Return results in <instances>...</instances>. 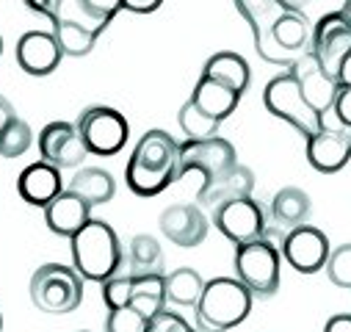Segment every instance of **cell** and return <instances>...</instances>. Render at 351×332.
<instances>
[{"instance_id":"1","label":"cell","mask_w":351,"mask_h":332,"mask_svg":"<svg viewBox=\"0 0 351 332\" xmlns=\"http://www.w3.org/2000/svg\"><path fill=\"white\" fill-rule=\"evenodd\" d=\"M180 144L166 130H147L125 166V180L138 197H158L171 183H178Z\"/></svg>"},{"instance_id":"16","label":"cell","mask_w":351,"mask_h":332,"mask_svg":"<svg viewBox=\"0 0 351 332\" xmlns=\"http://www.w3.org/2000/svg\"><path fill=\"white\" fill-rule=\"evenodd\" d=\"M160 233L171 241V244H178V246H199L205 238H208V230H210V219L205 216L202 205H169L163 208L160 219Z\"/></svg>"},{"instance_id":"33","label":"cell","mask_w":351,"mask_h":332,"mask_svg":"<svg viewBox=\"0 0 351 332\" xmlns=\"http://www.w3.org/2000/svg\"><path fill=\"white\" fill-rule=\"evenodd\" d=\"M324 269H326V277L337 288L351 291V244H340L337 249H332Z\"/></svg>"},{"instance_id":"17","label":"cell","mask_w":351,"mask_h":332,"mask_svg":"<svg viewBox=\"0 0 351 332\" xmlns=\"http://www.w3.org/2000/svg\"><path fill=\"white\" fill-rule=\"evenodd\" d=\"M235 9L252 25L257 56L271 64V34H274V25L293 9H288L285 3H280V0H235Z\"/></svg>"},{"instance_id":"40","label":"cell","mask_w":351,"mask_h":332,"mask_svg":"<svg viewBox=\"0 0 351 332\" xmlns=\"http://www.w3.org/2000/svg\"><path fill=\"white\" fill-rule=\"evenodd\" d=\"M337 83L340 86H351V50H348V56L343 58V64L337 69Z\"/></svg>"},{"instance_id":"45","label":"cell","mask_w":351,"mask_h":332,"mask_svg":"<svg viewBox=\"0 0 351 332\" xmlns=\"http://www.w3.org/2000/svg\"><path fill=\"white\" fill-rule=\"evenodd\" d=\"M0 53H3V39H0Z\"/></svg>"},{"instance_id":"41","label":"cell","mask_w":351,"mask_h":332,"mask_svg":"<svg viewBox=\"0 0 351 332\" xmlns=\"http://www.w3.org/2000/svg\"><path fill=\"white\" fill-rule=\"evenodd\" d=\"M23 3L34 12V14H42V17H47V9H50V0H23Z\"/></svg>"},{"instance_id":"9","label":"cell","mask_w":351,"mask_h":332,"mask_svg":"<svg viewBox=\"0 0 351 332\" xmlns=\"http://www.w3.org/2000/svg\"><path fill=\"white\" fill-rule=\"evenodd\" d=\"M75 128H77L86 150L95 155H117L128 144V136H130L128 119L108 106L83 108Z\"/></svg>"},{"instance_id":"46","label":"cell","mask_w":351,"mask_h":332,"mask_svg":"<svg viewBox=\"0 0 351 332\" xmlns=\"http://www.w3.org/2000/svg\"><path fill=\"white\" fill-rule=\"evenodd\" d=\"M194 332H197V329H194Z\"/></svg>"},{"instance_id":"37","label":"cell","mask_w":351,"mask_h":332,"mask_svg":"<svg viewBox=\"0 0 351 332\" xmlns=\"http://www.w3.org/2000/svg\"><path fill=\"white\" fill-rule=\"evenodd\" d=\"M163 0H122V9L133 12V14H152L155 9H160Z\"/></svg>"},{"instance_id":"3","label":"cell","mask_w":351,"mask_h":332,"mask_svg":"<svg viewBox=\"0 0 351 332\" xmlns=\"http://www.w3.org/2000/svg\"><path fill=\"white\" fill-rule=\"evenodd\" d=\"M252 296L254 294L238 277H213L205 283L194 316L205 332H227L249 316Z\"/></svg>"},{"instance_id":"25","label":"cell","mask_w":351,"mask_h":332,"mask_svg":"<svg viewBox=\"0 0 351 332\" xmlns=\"http://www.w3.org/2000/svg\"><path fill=\"white\" fill-rule=\"evenodd\" d=\"M310 213H313V202H310L307 191H302L296 186L280 189L277 197H274V202H271V216L285 230H293L299 224H307Z\"/></svg>"},{"instance_id":"7","label":"cell","mask_w":351,"mask_h":332,"mask_svg":"<svg viewBox=\"0 0 351 332\" xmlns=\"http://www.w3.org/2000/svg\"><path fill=\"white\" fill-rule=\"evenodd\" d=\"M103 299L106 307L133 305L141 310L149 321L166 310V288L163 274H128V277H111L103 283Z\"/></svg>"},{"instance_id":"26","label":"cell","mask_w":351,"mask_h":332,"mask_svg":"<svg viewBox=\"0 0 351 332\" xmlns=\"http://www.w3.org/2000/svg\"><path fill=\"white\" fill-rule=\"evenodd\" d=\"M205 277L197 269H174L171 274H163V288H166V302L180 305V307H194L205 291Z\"/></svg>"},{"instance_id":"35","label":"cell","mask_w":351,"mask_h":332,"mask_svg":"<svg viewBox=\"0 0 351 332\" xmlns=\"http://www.w3.org/2000/svg\"><path fill=\"white\" fill-rule=\"evenodd\" d=\"M332 117L337 125L351 130V86H340L335 95V106H332Z\"/></svg>"},{"instance_id":"43","label":"cell","mask_w":351,"mask_h":332,"mask_svg":"<svg viewBox=\"0 0 351 332\" xmlns=\"http://www.w3.org/2000/svg\"><path fill=\"white\" fill-rule=\"evenodd\" d=\"M340 14H343V17H346V20L351 23V0H346V3H343V9H340Z\"/></svg>"},{"instance_id":"38","label":"cell","mask_w":351,"mask_h":332,"mask_svg":"<svg viewBox=\"0 0 351 332\" xmlns=\"http://www.w3.org/2000/svg\"><path fill=\"white\" fill-rule=\"evenodd\" d=\"M324 332H351V313H337L326 321Z\"/></svg>"},{"instance_id":"34","label":"cell","mask_w":351,"mask_h":332,"mask_svg":"<svg viewBox=\"0 0 351 332\" xmlns=\"http://www.w3.org/2000/svg\"><path fill=\"white\" fill-rule=\"evenodd\" d=\"M147 332H194V327L183 318V316H178V313H169V310H160L152 321H149V327H147Z\"/></svg>"},{"instance_id":"15","label":"cell","mask_w":351,"mask_h":332,"mask_svg":"<svg viewBox=\"0 0 351 332\" xmlns=\"http://www.w3.org/2000/svg\"><path fill=\"white\" fill-rule=\"evenodd\" d=\"M288 69L299 78L302 92H304L307 103L324 117V122H329V117H332V106H335V95H337V89H340V83H337L332 75L324 72V67L315 61V56H313L310 50L302 53Z\"/></svg>"},{"instance_id":"13","label":"cell","mask_w":351,"mask_h":332,"mask_svg":"<svg viewBox=\"0 0 351 332\" xmlns=\"http://www.w3.org/2000/svg\"><path fill=\"white\" fill-rule=\"evenodd\" d=\"M39 155L42 161L58 166V169H72V166H80L83 158L89 155L86 150L77 128L72 122H64V119H56V122H47L39 133Z\"/></svg>"},{"instance_id":"39","label":"cell","mask_w":351,"mask_h":332,"mask_svg":"<svg viewBox=\"0 0 351 332\" xmlns=\"http://www.w3.org/2000/svg\"><path fill=\"white\" fill-rule=\"evenodd\" d=\"M14 117H17V114H14V106H12L3 95H0V130H3Z\"/></svg>"},{"instance_id":"6","label":"cell","mask_w":351,"mask_h":332,"mask_svg":"<svg viewBox=\"0 0 351 332\" xmlns=\"http://www.w3.org/2000/svg\"><path fill=\"white\" fill-rule=\"evenodd\" d=\"M31 302L42 313H72L83 302V277L75 266L45 263L31 277Z\"/></svg>"},{"instance_id":"44","label":"cell","mask_w":351,"mask_h":332,"mask_svg":"<svg viewBox=\"0 0 351 332\" xmlns=\"http://www.w3.org/2000/svg\"><path fill=\"white\" fill-rule=\"evenodd\" d=\"M0 329H3V316H0Z\"/></svg>"},{"instance_id":"14","label":"cell","mask_w":351,"mask_h":332,"mask_svg":"<svg viewBox=\"0 0 351 332\" xmlns=\"http://www.w3.org/2000/svg\"><path fill=\"white\" fill-rule=\"evenodd\" d=\"M307 161L321 175L340 172L351 161V130L343 125H324L307 139Z\"/></svg>"},{"instance_id":"18","label":"cell","mask_w":351,"mask_h":332,"mask_svg":"<svg viewBox=\"0 0 351 332\" xmlns=\"http://www.w3.org/2000/svg\"><path fill=\"white\" fill-rule=\"evenodd\" d=\"M64 53L53 36V31H28L17 42V64L23 72L34 78H45L58 69Z\"/></svg>"},{"instance_id":"19","label":"cell","mask_w":351,"mask_h":332,"mask_svg":"<svg viewBox=\"0 0 351 332\" xmlns=\"http://www.w3.org/2000/svg\"><path fill=\"white\" fill-rule=\"evenodd\" d=\"M92 208L80 194H75L72 189H64L47 208H45V224L50 227V233L61 235V238H72L77 230H83L92 222Z\"/></svg>"},{"instance_id":"22","label":"cell","mask_w":351,"mask_h":332,"mask_svg":"<svg viewBox=\"0 0 351 332\" xmlns=\"http://www.w3.org/2000/svg\"><path fill=\"white\" fill-rule=\"evenodd\" d=\"M241 97L243 95H238L230 86H221V83H216L210 78H199V83H197L194 92H191V103L199 111H205L208 117H213L216 122H224L238 108Z\"/></svg>"},{"instance_id":"4","label":"cell","mask_w":351,"mask_h":332,"mask_svg":"<svg viewBox=\"0 0 351 332\" xmlns=\"http://www.w3.org/2000/svg\"><path fill=\"white\" fill-rule=\"evenodd\" d=\"M277 230L263 233L260 238L249 244L235 246V277L254 294V296H274L280 288V266H282V252L277 238Z\"/></svg>"},{"instance_id":"23","label":"cell","mask_w":351,"mask_h":332,"mask_svg":"<svg viewBox=\"0 0 351 332\" xmlns=\"http://www.w3.org/2000/svg\"><path fill=\"white\" fill-rule=\"evenodd\" d=\"M202 78H210L221 86H230L235 89L238 95H243L249 89V64L243 56L232 53V50H221V53H213L208 61H205V69H202Z\"/></svg>"},{"instance_id":"11","label":"cell","mask_w":351,"mask_h":332,"mask_svg":"<svg viewBox=\"0 0 351 332\" xmlns=\"http://www.w3.org/2000/svg\"><path fill=\"white\" fill-rule=\"evenodd\" d=\"M348 50H351V23L340 12L324 14L313 28V42H310V53L315 56V61L324 67L326 75L337 80V69L348 56Z\"/></svg>"},{"instance_id":"21","label":"cell","mask_w":351,"mask_h":332,"mask_svg":"<svg viewBox=\"0 0 351 332\" xmlns=\"http://www.w3.org/2000/svg\"><path fill=\"white\" fill-rule=\"evenodd\" d=\"M252 189H254V175L249 166H232V169L221 178H216L213 183H205L199 186V205L208 208V211H216L219 205L230 202V200H241V197H252Z\"/></svg>"},{"instance_id":"2","label":"cell","mask_w":351,"mask_h":332,"mask_svg":"<svg viewBox=\"0 0 351 332\" xmlns=\"http://www.w3.org/2000/svg\"><path fill=\"white\" fill-rule=\"evenodd\" d=\"M72 266L83 280L106 283L117 274L122 263V244L111 224L92 219L83 230H77L72 238Z\"/></svg>"},{"instance_id":"32","label":"cell","mask_w":351,"mask_h":332,"mask_svg":"<svg viewBox=\"0 0 351 332\" xmlns=\"http://www.w3.org/2000/svg\"><path fill=\"white\" fill-rule=\"evenodd\" d=\"M149 318L136 310L133 305H119V307H108V321H106V332H147Z\"/></svg>"},{"instance_id":"27","label":"cell","mask_w":351,"mask_h":332,"mask_svg":"<svg viewBox=\"0 0 351 332\" xmlns=\"http://www.w3.org/2000/svg\"><path fill=\"white\" fill-rule=\"evenodd\" d=\"M128 266L130 274H163V249L155 235L141 233L128 244Z\"/></svg>"},{"instance_id":"8","label":"cell","mask_w":351,"mask_h":332,"mask_svg":"<svg viewBox=\"0 0 351 332\" xmlns=\"http://www.w3.org/2000/svg\"><path fill=\"white\" fill-rule=\"evenodd\" d=\"M232 166H238L235 147L227 139H221V136L186 139L180 144V169H178L180 180L189 172H199L202 175V186H205V183H213L216 178L227 175Z\"/></svg>"},{"instance_id":"10","label":"cell","mask_w":351,"mask_h":332,"mask_svg":"<svg viewBox=\"0 0 351 332\" xmlns=\"http://www.w3.org/2000/svg\"><path fill=\"white\" fill-rule=\"evenodd\" d=\"M213 224L235 246L249 244L266 233V211H263V205L254 202L252 197L230 200L213 211Z\"/></svg>"},{"instance_id":"42","label":"cell","mask_w":351,"mask_h":332,"mask_svg":"<svg viewBox=\"0 0 351 332\" xmlns=\"http://www.w3.org/2000/svg\"><path fill=\"white\" fill-rule=\"evenodd\" d=\"M280 3H285V6L293 9V12H302V9L310 3V0H280Z\"/></svg>"},{"instance_id":"12","label":"cell","mask_w":351,"mask_h":332,"mask_svg":"<svg viewBox=\"0 0 351 332\" xmlns=\"http://www.w3.org/2000/svg\"><path fill=\"white\" fill-rule=\"evenodd\" d=\"M280 252L288 261V266H293L299 274H315L326 266L332 249H329L326 233H321L313 224H299L285 233Z\"/></svg>"},{"instance_id":"28","label":"cell","mask_w":351,"mask_h":332,"mask_svg":"<svg viewBox=\"0 0 351 332\" xmlns=\"http://www.w3.org/2000/svg\"><path fill=\"white\" fill-rule=\"evenodd\" d=\"M47 20L56 25V23H75V25H83L89 28L92 34H103L111 23L100 20L83 0H50V9H47Z\"/></svg>"},{"instance_id":"31","label":"cell","mask_w":351,"mask_h":332,"mask_svg":"<svg viewBox=\"0 0 351 332\" xmlns=\"http://www.w3.org/2000/svg\"><path fill=\"white\" fill-rule=\"evenodd\" d=\"M178 122H180V128L189 139H210V136H219V128H221V122H216L213 117L199 111L191 100L183 103V108L178 114Z\"/></svg>"},{"instance_id":"24","label":"cell","mask_w":351,"mask_h":332,"mask_svg":"<svg viewBox=\"0 0 351 332\" xmlns=\"http://www.w3.org/2000/svg\"><path fill=\"white\" fill-rule=\"evenodd\" d=\"M69 189L80 194L89 205H106L117 194V180L111 178V172L100 169V166H83V169L75 172Z\"/></svg>"},{"instance_id":"29","label":"cell","mask_w":351,"mask_h":332,"mask_svg":"<svg viewBox=\"0 0 351 332\" xmlns=\"http://www.w3.org/2000/svg\"><path fill=\"white\" fill-rule=\"evenodd\" d=\"M53 36L61 47L64 56L69 58H83V56H89L97 45V34H92L89 28H83V25H75V23H56L53 25Z\"/></svg>"},{"instance_id":"5","label":"cell","mask_w":351,"mask_h":332,"mask_svg":"<svg viewBox=\"0 0 351 332\" xmlns=\"http://www.w3.org/2000/svg\"><path fill=\"white\" fill-rule=\"evenodd\" d=\"M263 103H266V108L274 117H280L282 122L293 125L304 139L315 136L326 125L324 117L307 103V97L302 92V83L291 69L280 72L277 78H271L266 83V89H263Z\"/></svg>"},{"instance_id":"30","label":"cell","mask_w":351,"mask_h":332,"mask_svg":"<svg viewBox=\"0 0 351 332\" xmlns=\"http://www.w3.org/2000/svg\"><path fill=\"white\" fill-rule=\"evenodd\" d=\"M34 144V130L25 119L14 117L3 130H0V155L3 158H20Z\"/></svg>"},{"instance_id":"36","label":"cell","mask_w":351,"mask_h":332,"mask_svg":"<svg viewBox=\"0 0 351 332\" xmlns=\"http://www.w3.org/2000/svg\"><path fill=\"white\" fill-rule=\"evenodd\" d=\"M83 3L89 6L100 20H106V23H111L122 12V0H83Z\"/></svg>"},{"instance_id":"20","label":"cell","mask_w":351,"mask_h":332,"mask_svg":"<svg viewBox=\"0 0 351 332\" xmlns=\"http://www.w3.org/2000/svg\"><path fill=\"white\" fill-rule=\"evenodd\" d=\"M17 191L28 205L47 208L64 191L61 169L53 163H47V161H36V163L25 166L23 175L17 178Z\"/></svg>"}]
</instances>
